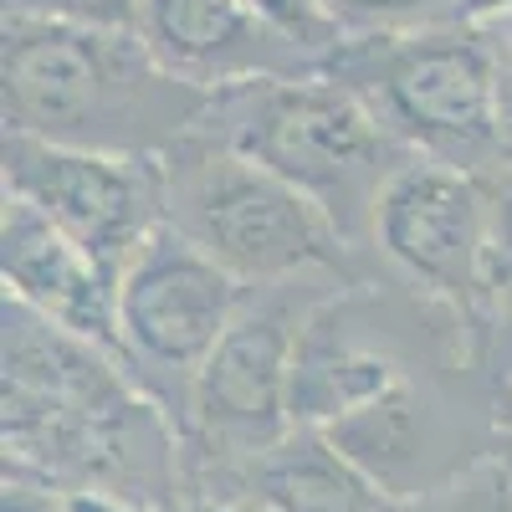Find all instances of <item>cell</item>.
Returning a JSON list of instances; mask_svg holds the SVG:
<instances>
[{
    "instance_id": "1",
    "label": "cell",
    "mask_w": 512,
    "mask_h": 512,
    "mask_svg": "<svg viewBox=\"0 0 512 512\" xmlns=\"http://www.w3.org/2000/svg\"><path fill=\"white\" fill-rule=\"evenodd\" d=\"M6 466L123 512H185L180 431L123 359L6 297Z\"/></svg>"
},
{
    "instance_id": "2",
    "label": "cell",
    "mask_w": 512,
    "mask_h": 512,
    "mask_svg": "<svg viewBox=\"0 0 512 512\" xmlns=\"http://www.w3.org/2000/svg\"><path fill=\"white\" fill-rule=\"evenodd\" d=\"M0 108L6 134L118 159H159L195 134L210 93L169 77L134 26L6 16Z\"/></svg>"
},
{
    "instance_id": "3",
    "label": "cell",
    "mask_w": 512,
    "mask_h": 512,
    "mask_svg": "<svg viewBox=\"0 0 512 512\" xmlns=\"http://www.w3.org/2000/svg\"><path fill=\"white\" fill-rule=\"evenodd\" d=\"M195 134L246 154L251 164L287 180L297 195H308L359 262H374L379 195L415 159L405 144L384 134V123L364 108V98L328 72L262 77L210 93Z\"/></svg>"
},
{
    "instance_id": "4",
    "label": "cell",
    "mask_w": 512,
    "mask_h": 512,
    "mask_svg": "<svg viewBox=\"0 0 512 512\" xmlns=\"http://www.w3.org/2000/svg\"><path fill=\"white\" fill-rule=\"evenodd\" d=\"M354 282L344 272H303L272 287H246L241 308L200 369L180 415L185 507L221 492L241 466L287 441L292 425V359L308 318Z\"/></svg>"
},
{
    "instance_id": "5",
    "label": "cell",
    "mask_w": 512,
    "mask_h": 512,
    "mask_svg": "<svg viewBox=\"0 0 512 512\" xmlns=\"http://www.w3.org/2000/svg\"><path fill=\"white\" fill-rule=\"evenodd\" d=\"M164 226L180 231L241 287H272L303 272L379 277L338 241L328 216L246 154L185 134L164 154Z\"/></svg>"
},
{
    "instance_id": "6",
    "label": "cell",
    "mask_w": 512,
    "mask_h": 512,
    "mask_svg": "<svg viewBox=\"0 0 512 512\" xmlns=\"http://www.w3.org/2000/svg\"><path fill=\"white\" fill-rule=\"evenodd\" d=\"M323 72L359 93L364 108L384 123V134L415 159L451 164L477 180H487L507 159L497 134L487 26L359 36L344 41Z\"/></svg>"
},
{
    "instance_id": "7",
    "label": "cell",
    "mask_w": 512,
    "mask_h": 512,
    "mask_svg": "<svg viewBox=\"0 0 512 512\" xmlns=\"http://www.w3.org/2000/svg\"><path fill=\"white\" fill-rule=\"evenodd\" d=\"M246 287L226 277L205 251H195L180 231L159 226L134 267L118 282V333L123 359L139 390L175 420L190 405L200 369L226 338Z\"/></svg>"
},
{
    "instance_id": "8",
    "label": "cell",
    "mask_w": 512,
    "mask_h": 512,
    "mask_svg": "<svg viewBox=\"0 0 512 512\" xmlns=\"http://www.w3.org/2000/svg\"><path fill=\"white\" fill-rule=\"evenodd\" d=\"M0 180H6V195L41 210L113 282H123L144 241L164 226V154L118 159L6 134Z\"/></svg>"
},
{
    "instance_id": "9",
    "label": "cell",
    "mask_w": 512,
    "mask_h": 512,
    "mask_svg": "<svg viewBox=\"0 0 512 512\" xmlns=\"http://www.w3.org/2000/svg\"><path fill=\"white\" fill-rule=\"evenodd\" d=\"M374 262L482 328L492 282V205L477 175L410 159L374 210Z\"/></svg>"
},
{
    "instance_id": "10",
    "label": "cell",
    "mask_w": 512,
    "mask_h": 512,
    "mask_svg": "<svg viewBox=\"0 0 512 512\" xmlns=\"http://www.w3.org/2000/svg\"><path fill=\"white\" fill-rule=\"evenodd\" d=\"M134 31L169 77L200 93L323 72V57L272 31L246 0H139Z\"/></svg>"
},
{
    "instance_id": "11",
    "label": "cell",
    "mask_w": 512,
    "mask_h": 512,
    "mask_svg": "<svg viewBox=\"0 0 512 512\" xmlns=\"http://www.w3.org/2000/svg\"><path fill=\"white\" fill-rule=\"evenodd\" d=\"M0 277H6L11 303L123 359L118 282L72 236H62L41 210H31L16 195L0 200Z\"/></svg>"
},
{
    "instance_id": "12",
    "label": "cell",
    "mask_w": 512,
    "mask_h": 512,
    "mask_svg": "<svg viewBox=\"0 0 512 512\" xmlns=\"http://www.w3.org/2000/svg\"><path fill=\"white\" fill-rule=\"evenodd\" d=\"M216 497H246L267 512H405V502L374 487L323 431H308V425H297L287 441L262 451L221 492L200 502Z\"/></svg>"
},
{
    "instance_id": "13",
    "label": "cell",
    "mask_w": 512,
    "mask_h": 512,
    "mask_svg": "<svg viewBox=\"0 0 512 512\" xmlns=\"http://www.w3.org/2000/svg\"><path fill=\"white\" fill-rule=\"evenodd\" d=\"M466 0H323L328 21L344 41L359 36H415V31H441L466 26L461 21Z\"/></svg>"
},
{
    "instance_id": "14",
    "label": "cell",
    "mask_w": 512,
    "mask_h": 512,
    "mask_svg": "<svg viewBox=\"0 0 512 512\" xmlns=\"http://www.w3.org/2000/svg\"><path fill=\"white\" fill-rule=\"evenodd\" d=\"M482 359L497 384L502 425H512V267H492L487 308H482Z\"/></svg>"
},
{
    "instance_id": "15",
    "label": "cell",
    "mask_w": 512,
    "mask_h": 512,
    "mask_svg": "<svg viewBox=\"0 0 512 512\" xmlns=\"http://www.w3.org/2000/svg\"><path fill=\"white\" fill-rule=\"evenodd\" d=\"M246 6L262 16L272 31H282L287 41H297L303 52L323 57V67H328V57L338 47H344V36H338V26L328 21L323 0H246Z\"/></svg>"
},
{
    "instance_id": "16",
    "label": "cell",
    "mask_w": 512,
    "mask_h": 512,
    "mask_svg": "<svg viewBox=\"0 0 512 512\" xmlns=\"http://www.w3.org/2000/svg\"><path fill=\"white\" fill-rule=\"evenodd\" d=\"M405 512H512V492H507L502 472L487 461V466H477V472H466L461 482L410 502Z\"/></svg>"
},
{
    "instance_id": "17",
    "label": "cell",
    "mask_w": 512,
    "mask_h": 512,
    "mask_svg": "<svg viewBox=\"0 0 512 512\" xmlns=\"http://www.w3.org/2000/svg\"><path fill=\"white\" fill-rule=\"evenodd\" d=\"M487 47H492V93H497V134L502 149L512 154V16L487 26Z\"/></svg>"
},
{
    "instance_id": "18",
    "label": "cell",
    "mask_w": 512,
    "mask_h": 512,
    "mask_svg": "<svg viewBox=\"0 0 512 512\" xmlns=\"http://www.w3.org/2000/svg\"><path fill=\"white\" fill-rule=\"evenodd\" d=\"M492 205V267H512V154L482 180Z\"/></svg>"
},
{
    "instance_id": "19",
    "label": "cell",
    "mask_w": 512,
    "mask_h": 512,
    "mask_svg": "<svg viewBox=\"0 0 512 512\" xmlns=\"http://www.w3.org/2000/svg\"><path fill=\"white\" fill-rule=\"evenodd\" d=\"M507 16H512V0H466L461 6L466 26H492V21H507Z\"/></svg>"
},
{
    "instance_id": "20",
    "label": "cell",
    "mask_w": 512,
    "mask_h": 512,
    "mask_svg": "<svg viewBox=\"0 0 512 512\" xmlns=\"http://www.w3.org/2000/svg\"><path fill=\"white\" fill-rule=\"evenodd\" d=\"M492 466L502 472V482H507V492H512V425H502V431H497V446H492Z\"/></svg>"
},
{
    "instance_id": "21",
    "label": "cell",
    "mask_w": 512,
    "mask_h": 512,
    "mask_svg": "<svg viewBox=\"0 0 512 512\" xmlns=\"http://www.w3.org/2000/svg\"><path fill=\"white\" fill-rule=\"evenodd\" d=\"M185 512H267V507L246 502V497H216V502H190Z\"/></svg>"
}]
</instances>
